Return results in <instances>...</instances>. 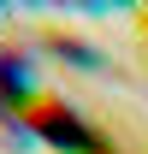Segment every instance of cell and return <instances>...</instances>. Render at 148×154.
<instances>
[{"mask_svg":"<svg viewBox=\"0 0 148 154\" xmlns=\"http://www.w3.org/2000/svg\"><path fill=\"white\" fill-rule=\"evenodd\" d=\"M24 125H30L42 142L65 148V154H95V131H89V125H83V119H77L59 95H30V107H24Z\"/></svg>","mask_w":148,"mask_h":154,"instance_id":"obj_1","label":"cell"},{"mask_svg":"<svg viewBox=\"0 0 148 154\" xmlns=\"http://www.w3.org/2000/svg\"><path fill=\"white\" fill-rule=\"evenodd\" d=\"M136 24H142V30H148V12H142V18H136Z\"/></svg>","mask_w":148,"mask_h":154,"instance_id":"obj_2","label":"cell"}]
</instances>
